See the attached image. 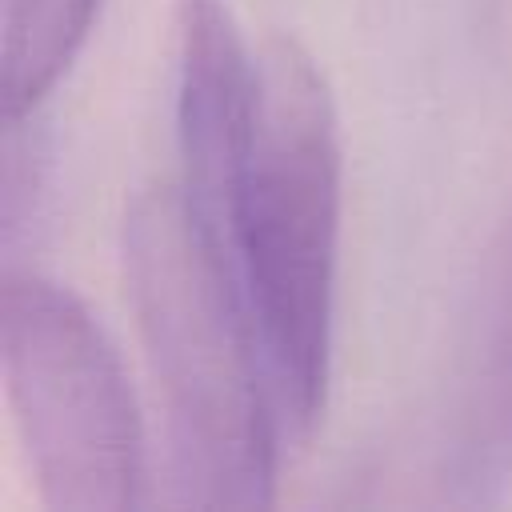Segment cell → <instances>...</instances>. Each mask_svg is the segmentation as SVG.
<instances>
[{
  "mask_svg": "<svg viewBox=\"0 0 512 512\" xmlns=\"http://www.w3.org/2000/svg\"><path fill=\"white\" fill-rule=\"evenodd\" d=\"M100 0H4V120L36 116L80 56Z\"/></svg>",
  "mask_w": 512,
  "mask_h": 512,
  "instance_id": "8992f818",
  "label": "cell"
},
{
  "mask_svg": "<svg viewBox=\"0 0 512 512\" xmlns=\"http://www.w3.org/2000/svg\"><path fill=\"white\" fill-rule=\"evenodd\" d=\"M0 360L40 500L64 512L144 504L148 456L140 408L88 304L40 272L8 268Z\"/></svg>",
  "mask_w": 512,
  "mask_h": 512,
  "instance_id": "3957f363",
  "label": "cell"
},
{
  "mask_svg": "<svg viewBox=\"0 0 512 512\" xmlns=\"http://www.w3.org/2000/svg\"><path fill=\"white\" fill-rule=\"evenodd\" d=\"M256 100L260 56L252 60L232 8L224 0H176V184L232 268Z\"/></svg>",
  "mask_w": 512,
  "mask_h": 512,
  "instance_id": "277c9868",
  "label": "cell"
},
{
  "mask_svg": "<svg viewBox=\"0 0 512 512\" xmlns=\"http://www.w3.org/2000/svg\"><path fill=\"white\" fill-rule=\"evenodd\" d=\"M120 256L164 412L176 504H268L284 428L240 272L200 228L176 180L132 192Z\"/></svg>",
  "mask_w": 512,
  "mask_h": 512,
  "instance_id": "6da1fadb",
  "label": "cell"
},
{
  "mask_svg": "<svg viewBox=\"0 0 512 512\" xmlns=\"http://www.w3.org/2000/svg\"><path fill=\"white\" fill-rule=\"evenodd\" d=\"M452 504H496L512 488V216L492 252L480 316L468 340L452 424L440 448Z\"/></svg>",
  "mask_w": 512,
  "mask_h": 512,
  "instance_id": "5b68a950",
  "label": "cell"
},
{
  "mask_svg": "<svg viewBox=\"0 0 512 512\" xmlns=\"http://www.w3.org/2000/svg\"><path fill=\"white\" fill-rule=\"evenodd\" d=\"M340 252V124L324 72L292 36L260 52L256 132L236 220V268L288 440L328 400Z\"/></svg>",
  "mask_w": 512,
  "mask_h": 512,
  "instance_id": "7a4b0ae2",
  "label": "cell"
}]
</instances>
